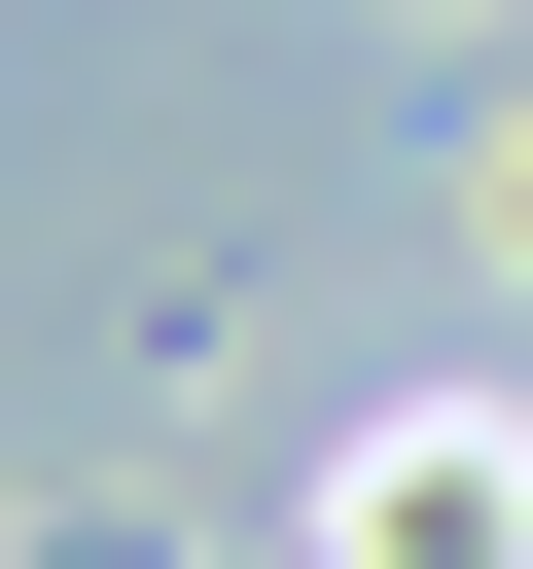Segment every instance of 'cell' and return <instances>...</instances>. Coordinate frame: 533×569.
Returning a JSON list of instances; mask_svg holds the SVG:
<instances>
[{
	"label": "cell",
	"instance_id": "1",
	"mask_svg": "<svg viewBox=\"0 0 533 569\" xmlns=\"http://www.w3.org/2000/svg\"><path fill=\"white\" fill-rule=\"evenodd\" d=\"M355 569H533V462H497V427H391V462H355Z\"/></svg>",
	"mask_w": 533,
	"mask_h": 569
}]
</instances>
